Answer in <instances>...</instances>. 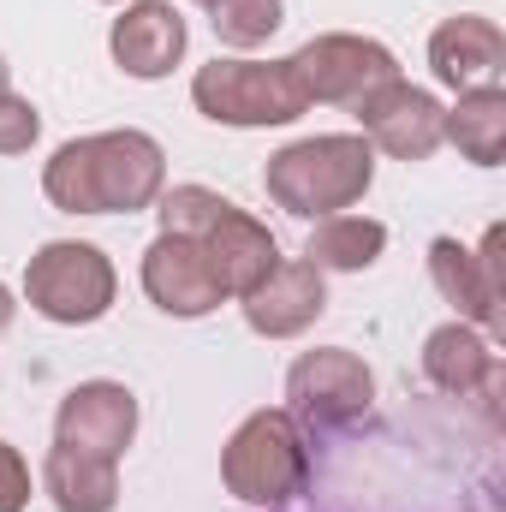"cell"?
I'll return each instance as SVG.
<instances>
[{
  "mask_svg": "<svg viewBox=\"0 0 506 512\" xmlns=\"http://www.w3.org/2000/svg\"><path fill=\"white\" fill-rule=\"evenodd\" d=\"M304 501L268 512H501V417L453 399L310 441Z\"/></svg>",
  "mask_w": 506,
  "mask_h": 512,
  "instance_id": "1",
  "label": "cell"
},
{
  "mask_svg": "<svg viewBox=\"0 0 506 512\" xmlns=\"http://www.w3.org/2000/svg\"><path fill=\"white\" fill-rule=\"evenodd\" d=\"M167 155L149 131H90L54 149L42 167V191L66 215H137L161 197Z\"/></svg>",
  "mask_w": 506,
  "mask_h": 512,
  "instance_id": "2",
  "label": "cell"
},
{
  "mask_svg": "<svg viewBox=\"0 0 506 512\" xmlns=\"http://www.w3.org/2000/svg\"><path fill=\"white\" fill-rule=\"evenodd\" d=\"M370 179H376V149L358 131H328V137L286 143L262 167V191L286 215H304V221L346 215L352 203H364Z\"/></svg>",
  "mask_w": 506,
  "mask_h": 512,
  "instance_id": "3",
  "label": "cell"
},
{
  "mask_svg": "<svg viewBox=\"0 0 506 512\" xmlns=\"http://www.w3.org/2000/svg\"><path fill=\"white\" fill-rule=\"evenodd\" d=\"M155 215H161V233H185V239H197L209 251L227 298H245L280 262L274 233L262 221H251L239 203H227L221 191H209V185H173Z\"/></svg>",
  "mask_w": 506,
  "mask_h": 512,
  "instance_id": "4",
  "label": "cell"
},
{
  "mask_svg": "<svg viewBox=\"0 0 506 512\" xmlns=\"http://www.w3.org/2000/svg\"><path fill=\"white\" fill-rule=\"evenodd\" d=\"M310 477V441L286 411H251L221 447V483L245 507H286Z\"/></svg>",
  "mask_w": 506,
  "mask_h": 512,
  "instance_id": "5",
  "label": "cell"
},
{
  "mask_svg": "<svg viewBox=\"0 0 506 512\" xmlns=\"http://www.w3.org/2000/svg\"><path fill=\"white\" fill-rule=\"evenodd\" d=\"M191 102L203 120L215 126H292L298 114H310L298 78L286 60H209L191 78Z\"/></svg>",
  "mask_w": 506,
  "mask_h": 512,
  "instance_id": "6",
  "label": "cell"
},
{
  "mask_svg": "<svg viewBox=\"0 0 506 512\" xmlns=\"http://www.w3.org/2000/svg\"><path fill=\"white\" fill-rule=\"evenodd\" d=\"M376 405V376L346 346H316L286 370V417L304 429V441L340 435Z\"/></svg>",
  "mask_w": 506,
  "mask_h": 512,
  "instance_id": "7",
  "label": "cell"
},
{
  "mask_svg": "<svg viewBox=\"0 0 506 512\" xmlns=\"http://www.w3.org/2000/svg\"><path fill=\"white\" fill-rule=\"evenodd\" d=\"M114 262L84 245V239H54L30 256L24 268V298L36 316L60 322V328H90L114 310Z\"/></svg>",
  "mask_w": 506,
  "mask_h": 512,
  "instance_id": "8",
  "label": "cell"
},
{
  "mask_svg": "<svg viewBox=\"0 0 506 512\" xmlns=\"http://www.w3.org/2000/svg\"><path fill=\"white\" fill-rule=\"evenodd\" d=\"M292 78L304 90V102H328V108H358L364 96H376L381 84L399 78V60L393 48H381L370 36H352V30H328V36H310L292 60Z\"/></svg>",
  "mask_w": 506,
  "mask_h": 512,
  "instance_id": "9",
  "label": "cell"
},
{
  "mask_svg": "<svg viewBox=\"0 0 506 512\" xmlns=\"http://www.w3.org/2000/svg\"><path fill=\"white\" fill-rule=\"evenodd\" d=\"M143 292H149L155 310H167L179 322H197V316L227 304V286H221L209 251L197 239H185V233H161L143 251Z\"/></svg>",
  "mask_w": 506,
  "mask_h": 512,
  "instance_id": "10",
  "label": "cell"
},
{
  "mask_svg": "<svg viewBox=\"0 0 506 512\" xmlns=\"http://www.w3.org/2000/svg\"><path fill=\"white\" fill-rule=\"evenodd\" d=\"M423 382L441 399H465V405H483L489 417H501V352L471 322H441L423 340Z\"/></svg>",
  "mask_w": 506,
  "mask_h": 512,
  "instance_id": "11",
  "label": "cell"
},
{
  "mask_svg": "<svg viewBox=\"0 0 506 512\" xmlns=\"http://www.w3.org/2000/svg\"><path fill=\"white\" fill-rule=\"evenodd\" d=\"M501 245L506 233L501 227H489L483 233V251H471V245H459V239H435L429 245V280H435V292L471 322V328H495L501 322Z\"/></svg>",
  "mask_w": 506,
  "mask_h": 512,
  "instance_id": "12",
  "label": "cell"
},
{
  "mask_svg": "<svg viewBox=\"0 0 506 512\" xmlns=\"http://www.w3.org/2000/svg\"><path fill=\"white\" fill-rule=\"evenodd\" d=\"M352 114H358V126L370 137V149H387L393 161H429L441 149V114L447 108L429 90L405 84V78L381 84L376 96H364Z\"/></svg>",
  "mask_w": 506,
  "mask_h": 512,
  "instance_id": "13",
  "label": "cell"
},
{
  "mask_svg": "<svg viewBox=\"0 0 506 512\" xmlns=\"http://www.w3.org/2000/svg\"><path fill=\"white\" fill-rule=\"evenodd\" d=\"M131 435H137V393L126 382H78L60 399L54 447H78V453H96V459L120 465Z\"/></svg>",
  "mask_w": 506,
  "mask_h": 512,
  "instance_id": "14",
  "label": "cell"
},
{
  "mask_svg": "<svg viewBox=\"0 0 506 512\" xmlns=\"http://www.w3.org/2000/svg\"><path fill=\"white\" fill-rule=\"evenodd\" d=\"M328 310V280L316 262H274V274L245 292V322L262 340H292Z\"/></svg>",
  "mask_w": 506,
  "mask_h": 512,
  "instance_id": "15",
  "label": "cell"
},
{
  "mask_svg": "<svg viewBox=\"0 0 506 512\" xmlns=\"http://www.w3.org/2000/svg\"><path fill=\"white\" fill-rule=\"evenodd\" d=\"M185 42H191V30H185L173 0H131L108 36L126 78H167L185 60Z\"/></svg>",
  "mask_w": 506,
  "mask_h": 512,
  "instance_id": "16",
  "label": "cell"
},
{
  "mask_svg": "<svg viewBox=\"0 0 506 512\" xmlns=\"http://www.w3.org/2000/svg\"><path fill=\"white\" fill-rule=\"evenodd\" d=\"M429 66L447 90H477V84H495L506 72V36L495 18L483 12H459L447 18L435 36H429Z\"/></svg>",
  "mask_w": 506,
  "mask_h": 512,
  "instance_id": "17",
  "label": "cell"
},
{
  "mask_svg": "<svg viewBox=\"0 0 506 512\" xmlns=\"http://www.w3.org/2000/svg\"><path fill=\"white\" fill-rule=\"evenodd\" d=\"M42 489L60 512H114L120 501V471L114 459L78 453V447H54L42 459Z\"/></svg>",
  "mask_w": 506,
  "mask_h": 512,
  "instance_id": "18",
  "label": "cell"
},
{
  "mask_svg": "<svg viewBox=\"0 0 506 512\" xmlns=\"http://www.w3.org/2000/svg\"><path fill=\"white\" fill-rule=\"evenodd\" d=\"M441 143H453L477 167H501V155H506V90L501 84L459 90V108L441 114Z\"/></svg>",
  "mask_w": 506,
  "mask_h": 512,
  "instance_id": "19",
  "label": "cell"
},
{
  "mask_svg": "<svg viewBox=\"0 0 506 512\" xmlns=\"http://www.w3.org/2000/svg\"><path fill=\"white\" fill-rule=\"evenodd\" d=\"M381 251H387V227L381 221H370V215H328V221H316V233L304 245V262H316L322 274L328 268L334 274H358Z\"/></svg>",
  "mask_w": 506,
  "mask_h": 512,
  "instance_id": "20",
  "label": "cell"
},
{
  "mask_svg": "<svg viewBox=\"0 0 506 512\" xmlns=\"http://www.w3.org/2000/svg\"><path fill=\"white\" fill-rule=\"evenodd\" d=\"M280 0H209V24L227 48H262L280 30Z\"/></svg>",
  "mask_w": 506,
  "mask_h": 512,
  "instance_id": "21",
  "label": "cell"
},
{
  "mask_svg": "<svg viewBox=\"0 0 506 512\" xmlns=\"http://www.w3.org/2000/svg\"><path fill=\"white\" fill-rule=\"evenodd\" d=\"M36 137H42V114H36L24 96L0 90V155H24Z\"/></svg>",
  "mask_w": 506,
  "mask_h": 512,
  "instance_id": "22",
  "label": "cell"
},
{
  "mask_svg": "<svg viewBox=\"0 0 506 512\" xmlns=\"http://www.w3.org/2000/svg\"><path fill=\"white\" fill-rule=\"evenodd\" d=\"M30 507V471L18 459L12 441H0V512H24Z\"/></svg>",
  "mask_w": 506,
  "mask_h": 512,
  "instance_id": "23",
  "label": "cell"
},
{
  "mask_svg": "<svg viewBox=\"0 0 506 512\" xmlns=\"http://www.w3.org/2000/svg\"><path fill=\"white\" fill-rule=\"evenodd\" d=\"M12 316H18V304H12V292H6V280H0V334L12 328Z\"/></svg>",
  "mask_w": 506,
  "mask_h": 512,
  "instance_id": "24",
  "label": "cell"
},
{
  "mask_svg": "<svg viewBox=\"0 0 506 512\" xmlns=\"http://www.w3.org/2000/svg\"><path fill=\"white\" fill-rule=\"evenodd\" d=\"M0 90H12V66H6V54H0Z\"/></svg>",
  "mask_w": 506,
  "mask_h": 512,
  "instance_id": "25",
  "label": "cell"
},
{
  "mask_svg": "<svg viewBox=\"0 0 506 512\" xmlns=\"http://www.w3.org/2000/svg\"><path fill=\"white\" fill-rule=\"evenodd\" d=\"M102 6H120V0H102Z\"/></svg>",
  "mask_w": 506,
  "mask_h": 512,
  "instance_id": "26",
  "label": "cell"
},
{
  "mask_svg": "<svg viewBox=\"0 0 506 512\" xmlns=\"http://www.w3.org/2000/svg\"><path fill=\"white\" fill-rule=\"evenodd\" d=\"M197 6H209V0H197Z\"/></svg>",
  "mask_w": 506,
  "mask_h": 512,
  "instance_id": "27",
  "label": "cell"
}]
</instances>
